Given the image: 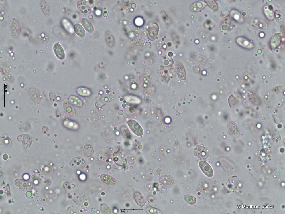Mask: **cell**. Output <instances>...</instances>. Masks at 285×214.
I'll return each mask as SVG.
<instances>
[{"label":"cell","mask_w":285,"mask_h":214,"mask_svg":"<svg viewBox=\"0 0 285 214\" xmlns=\"http://www.w3.org/2000/svg\"><path fill=\"white\" fill-rule=\"evenodd\" d=\"M127 124L130 129L135 134L138 136L143 135V132L142 128L136 121L129 120L128 121Z\"/></svg>","instance_id":"cell-1"},{"label":"cell","mask_w":285,"mask_h":214,"mask_svg":"<svg viewBox=\"0 0 285 214\" xmlns=\"http://www.w3.org/2000/svg\"><path fill=\"white\" fill-rule=\"evenodd\" d=\"M159 31V27L157 24L152 23L149 25L147 30V35L148 38L153 40L156 39Z\"/></svg>","instance_id":"cell-2"},{"label":"cell","mask_w":285,"mask_h":214,"mask_svg":"<svg viewBox=\"0 0 285 214\" xmlns=\"http://www.w3.org/2000/svg\"><path fill=\"white\" fill-rule=\"evenodd\" d=\"M70 165L73 168L78 170H82L85 167V162L84 159L80 156H77L71 160Z\"/></svg>","instance_id":"cell-3"},{"label":"cell","mask_w":285,"mask_h":214,"mask_svg":"<svg viewBox=\"0 0 285 214\" xmlns=\"http://www.w3.org/2000/svg\"><path fill=\"white\" fill-rule=\"evenodd\" d=\"M113 158L115 163L119 166H123L127 164V160L124 155L119 151L114 153Z\"/></svg>","instance_id":"cell-4"},{"label":"cell","mask_w":285,"mask_h":214,"mask_svg":"<svg viewBox=\"0 0 285 214\" xmlns=\"http://www.w3.org/2000/svg\"><path fill=\"white\" fill-rule=\"evenodd\" d=\"M199 167L207 177H211L213 175V171L210 165L205 161L201 160L199 163Z\"/></svg>","instance_id":"cell-5"},{"label":"cell","mask_w":285,"mask_h":214,"mask_svg":"<svg viewBox=\"0 0 285 214\" xmlns=\"http://www.w3.org/2000/svg\"><path fill=\"white\" fill-rule=\"evenodd\" d=\"M11 27L13 36L14 38H18L19 36L20 31V25L18 21L14 18L12 21Z\"/></svg>","instance_id":"cell-6"},{"label":"cell","mask_w":285,"mask_h":214,"mask_svg":"<svg viewBox=\"0 0 285 214\" xmlns=\"http://www.w3.org/2000/svg\"><path fill=\"white\" fill-rule=\"evenodd\" d=\"M77 6L78 9L84 14L86 15L90 14L91 9L86 1L80 0L78 1Z\"/></svg>","instance_id":"cell-7"},{"label":"cell","mask_w":285,"mask_h":214,"mask_svg":"<svg viewBox=\"0 0 285 214\" xmlns=\"http://www.w3.org/2000/svg\"><path fill=\"white\" fill-rule=\"evenodd\" d=\"M195 152L198 156L201 159H205L208 157L209 151L208 149L204 147L198 146L195 150Z\"/></svg>","instance_id":"cell-8"},{"label":"cell","mask_w":285,"mask_h":214,"mask_svg":"<svg viewBox=\"0 0 285 214\" xmlns=\"http://www.w3.org/2000/svg\"><path fill=\"white\" fill-rule=\"evenodd\" d=\"M55 54L58 58L63 60L65 57L64 52L62 47L59 43H55L53 47Z\"/></svg>","instance_id":"cell-9"},{"label":"cell","mask_w":285,"mask_h":214,"mask_svg":"<svg viewBox=\"0 0 285 214\" xmlns=\"http://www.w3.org/2000/svg\"><path fill=\"white\" fill-rule=\"evenodd\" d=\"M236 42L241 46L247 49L252 48L254 46L253 44L250 41L243 37L238 38L236 39Z\"/></svg>","instance_id":"cell-10"},{"label":"cell","mask_w":285,"mask_h":214,"mask_svg":"<svg viewBox=\"0 0 285 214\" xmlns=\"http://www.w3.org/2000/svg\"><path fill=\"white\" fill-rule=\"evenodd\" d=\"M101 180L104 183L110 185H115L116 181L115 179L111 176L107 174H103L100 177Z\"/></svg>","instance_id":"cell-11"},{"label":"cell","mask_w":285,"mask_h":214,"mask_svg":"<svg viewBox=\"0 0 285 214\" xmlns=\"http://www.w3.org/2000/svg\"><path fill=\"white\" fill-rule=\"evenodd\" d=\"M82 25L86 31L90 33L93 32L94 28L91 22L88 19L84 18L81 19Z\"/></svg>","instance_id":"cell-12"},{"label":"cell","mask_w":285,"mask_h":214,"mask_svg":"<svg viewBox=\"0 0 285 214\" xmlns=\"http://www.w3.org/2000/svg\"><path fill=\"white\" fill-rule=\"evenodd\" d=\"M228 128L230 133L234 136H237L239 135V128L234 122H230L228 124Z\"/></svg>","instance_id":"cell-13"},{"label":"cell","mask_w":285,"mask_h":214,"mask_svg":"<svg viewBox=\"0 0 285 214\" xmlns=\"http://www.w3.org/2000/svg\"><path fill=\"white\" fill-rule=\"evenodd\" d=\"M134 197L137 203L140 207H142L145 205V200L139 192H136L134 193Z\"/></svg>","instance_id":"cell-14"},{"label":"cell","mask_w":285,"mask_h":214,"mask_svg":"<svg viewBox=\"0 0 285 214\" xmlns=\"http://www.w3.org/2000/svg\"><path fill=\"white\" fill-rule=\"evenodd\" d=\"M73 28L75 33L79 36L83 38L85 36V31L80 24L78 23L75 24Z\"/></svg>","instance_id":"cell-15"},{"label":"cell","mask_w":285,"mask_h":214,"mask_svg":"<svg viewBox=\"0 0 285 214\" xmlns=\"http://www.w3.org/2000/svg\"><path fill=\"white\" fill-rule=\"evenodd\" d=\"M206 5V3L202 1H198L192 4L190 7L191 10L193 11H199Z\"/></svg>","instance_id":"cell-16"},{"label":"cell","mask_w":285,"mask_h":214,"mask_svg":"<svg viewBox=\"0 0 285 214\" xmlns=\"http://www.w3.org/2000/svg\"><path fill=\"white\" fill-rule=\"evenodd\" d=\"M176 67L179 78L182 80L184 79L185 78V72L183 64L179 62L176 64Z\"/></svg>","instance_id":"cell-17"},{"label":"cell","mask_w":285,"mask_h":214,"mask_svg":"<svg viewBox=\"0 0 285 214\" xmlns=\"http://www.w3.org/2000/svg\"><path fill=\"white\" fill-rule=\"evenodd\" d=\"M40 5L44 13L46 16L49 15L50 11L49 6L46 2L45 0H41L40 3Z\"/></svg>","instance_id":"cell-18"},{"label":"cell","mask_w":285,"mask_h":214,"mask_svg":"<svg viewBox=\"0 0 285 214\" xmlns=\"http://www.w3.org/2000/svg\"><path fill=\"white\" fill-rule=\"evenodd\" d=\"M281 40V36L280 34L276 33L274 34L272 37L271 42V46L274 48L278 46L280 44Z\"/></svg>","instance_id":"cell-19"},{"label":"cell","mask_w":285,"mask_h":214,"mask_svg":"<svg viewBox=\"0 0 285 214\" xmlns=\"http://www.w3.org/2000/svg\"><path fill=\"white\" fill-rule=\"evenodd\" d=\"M251 23L257 27L266 28L267 24L264 21L258 19H255L251 20Z\"/></svg>","instance_id":"cell-20"},{"label":"cell","mask_w":285,"mask_h":214,"mask_svg":"<svg viewBox=\"0 0 285 214\" xmlns=\"http://www.w3.org/2000/svg\"><path fill=\"white\" fill-rule=\"evenodd\" d=\"M70 102L73 105L78 107H81L82 105V100L77 97L74 96H70L69 98Z\"/></svg>","instance_id":"cell-21"},{"label":"cell","mask_w":285,"mask_h":214,"mask_svg":"<svg viewBox=\"0 0 285 214\" xmlns=\"http://www.w3.org/2000/svg\"><path fill=\"white\" fill-rule=\"evenodd\" d=\"M94 152V150L93 147L90 145H86L84 148L83 153L87 157H89L92 156Z\"/></svg>","instance_id":"cell-22"},{"label":"cell","mask_w":285,"mask_h":214,"mask_svg":"<svg viewBox=\"0 0 285 214\" xmlns=\"http://www.w3.org/2000/svg\"><path fill=\"white\" fill-rule=\"evenodd\" d=\"M184 199L186 202L190 205L194 204L196 201V199L194 196L189 194L185 195Z\"/></svg>","instance_id":"cell-23"},{"label":"cell","mask_w":285,"mask_h":214,"mask_svg":"<svg viewBox=\"0 0 285 214\" xmlns=\"http://www.w3.org/2000/svg\"><path fill=\"white\" fill-rule=\"evenodd\" d=\"M77 91L78 94L83 96H88L91 94L90 91L84 87H80L77 89Z\"/></svg>","instance_id":"cell-24"},{"label":"cell","mask_w":285,"mask_h":214,"mask_svg":"<svg viewBox=\"0 0 285 214\" xmlns=\"http://www.w3.org/2000/svg\"><path fill=\"white\" fill-rule=\"evenodd\" d=\"M147 213L149 214H162V212L159 209L153 207L149 204L146 206V209Z\"/></svg>","instance_id":"cell-25"},{"label":"cell","mask_w":285,"mask_h":214,"mask_svg":"<svg viewBox=\"0 0 285 214\" xmlns=\"http://www.w3.org/2000/svg\"><path fill=\"white\" fill-rule=\"evenodd\" d=\"M160 181L164 184L167 186L171 185L173 183V180L170 177L166 176H163L160 179Z\"/></svg>","instance_id":"cell-26"},{"label":"cell","mask_w":285,"mask_h":214,"mask_svg":"<svg viewBox=\"0 0 285 214\" xmlns=\"http://www.w3.org/2000/svg\"><path fill=\"white\" fill-rule=\"evenodd\" d=\"M64 107L66 112L71 115L75 114V110L73 107L68 102H65Z\"/></svg>","instance_id":"cell-27"},{"label":"cell","mask_w":285,"mask_h":214,"mask_svg":"<svg viewBox=\"0 0 285 214\" xmlns=\"http://www.w3.org/2000/svg\"><path fill=\"white\" fill-rule=\"evenodd\" d=\"M264 11L266 15L269 19L272 20L274 19V15L272 11L268 7L265 6L264 7Z\"/></svg>","instance_id":"cell-28"},{"label":"cell","mask_w":285,"mask_h":214,"mask_svg":"<svg viewBox=\"0 0 285 214\" xmlns=\"http://www.w3.org/2000/svg\"><path fill=\"white\" fill-rule=\"evenodd\" d=\"M208 5L213 9L216 10L218 8V6L216 2L213 0H205Z\"/></svg>","instance_id":"cell-29"},{"label":"cell","mask_w":285,"mask_h":214,"mask_svg":"<svg viewBox=\"0 0 285 214\" xmlns=\"http://www.w3.org/2000/svg\"><path fill=\"white\" fill-rule=\"evenodd\" d=\"M101 211L104 214H111V211L109 207L105 204H101Z\"/></svg>","instance_id":"cell-30"},{"label":"cell","mask_w":285,"mask_h":214,"mask_svg":"<svg viewBox=\"0 0 285 214\" xmlns=\"http://www.w3.org/2000/svg\"><path fill=\"white\" fill-rule=\"evenodd\" d=\"M229 103L231 107L235 108L237 106L238 102L236 99L231 96L229 98Z\"/></svg>","instance_id":"cell-31"},{"label":"cell","mask_w":285,"mask_h":214,"mask_svg":"<svg viewBox=\"0 0 285 214\" xmlns=\"http://www.w3.org/2000/svg\"><path fill=\"white\" fill-rule=\"evenodd\" d=\"M135 23L136 25L138 26H141L142 25L143 23V19L140 17H138L136 18L135 20Z\"/></svg>","instance_id":"cell-32"}]
</instances>
